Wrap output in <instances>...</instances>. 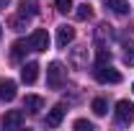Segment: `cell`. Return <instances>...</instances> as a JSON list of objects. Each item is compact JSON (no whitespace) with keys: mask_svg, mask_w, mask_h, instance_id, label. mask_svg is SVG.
Here are the masks:
<instances>
[{"mask_svg":"<svg viewBox=\"0 0 134 131\" xmlns=\"http://www.w3.org/2000/svg\"><path fill=\"white\" fill-rule=\"evenodd\" d=\"M132 90H134V85H132Z\"/></svg>","mask_w":134,"mask_h":131,"instance_id":"25","label":"cell"},{"mask_svg":"<svg viewBox=\"0 0 134 131\" xmlns=\"http://www.w3.org/2000/svg\"><path fill=\"white\" fill-rule=\"evenodd\" d=\"M116 121L121 123V126H129L134 121V103H129V100H119L116 103Z\"/></svg>","mask_w":134,"mask_h":131,"instance_id":"3","label":"cell"},{"mask_svg":"<svg viewBox=\"0 0 134 131\" xmlns=\"http://www.w3.org/2000/svg\"><path fill=\"white\" fill-rule=\"evenodd\" d=\"M93 113L96 116H106L108 113V103H106L103 98H96L93 100Z\"/></svg>","mask_w":134,"mask_h":131,"instance_id":"16","label":"cell"},{"mask_svg":"<svg viewBox=\"0 0 134 131\" xmlns=\"http://www.w3.org/2000/svg\"><path fill=\"white\" fill-rule=\"evenodd\" d=\"M13 98H16V82L13 80H0V100L10 103Z\"/></svg>","mask_w":134,"mask_h":131,"instance_id":"10","label":"cell"},{"mask_svg":"<svg viewBox=\"0 0 134 131\" xmlns=\"http://www.w3.org/2000/svg\"><path fill=\"white\" fill-rule=\"evenodd\" d=\"M77 10H75V16H77V21H88V18L93 16V8L88 5V3H83V5H75Z\"/></svg>","mask_w":134,"mask_h":131,"instance_id":"15","label":"cell"},{"mask_svg":"<svg viewBox=\"0 0 134 131\" xmlns=\"http://www.w3.org/2000/svg\"><path fill=\"white\" fill-rule=\"evenodd\" d=\"M65 105H62V103H59V105H54V108H52L49 113H47V126H52V129H54V126H59V123H62V118H65Z\"/></svg>","mask_w":134,"mask_h":131,"instance_id":"9","label":"cell"},{"mask_svg":"<svg viewBox=\"0 0 134 131\" xmlns=\"http://www.w3.org/2000/svg\"><path fill=\"white\" fill-rule=\"evenodd\" d=\"M65 75H67V69L62 67V62H52L47 67V85H49L52 90H59L62 82H65Z\"/></svg>","mask_w":134,"mask_h":131,"instance_id":"2","label":"cell"},{"mask_svg":"<svg viewBox=\"0 0 134 131\" xmlns=\"http://www.w3.org/2000/svg\"><path fill=\"white\" fill-rule=\"evenodd\" d=\"M93 77H96L98 82H103V85H108V82L116 85V82H121V72L114 69L111 62H108V64H96L93 67Z\"/></svg>","mask_w":134,"mask_h":131,"instance_id":"1","label":"cell"},{"mask_svg":"<svg viewBox=\"0 0 134 131\" xmlns=\"http://www.w3.org/2000/svg\"><path fill=\"white\" fill-rule=\"evenodd\" d=\"M41 108H44V98H39V95H26V100H23V111L39 113Z\"/></svg>","mask_w":134,"mask_h":131,"instance_id":"11","label":"cell"},{"mask_svg":"<svg viewBox=\"0 0 134 131\" xmlns=\"http://www.w3.org/2000/svg\"><path fill=\"white\" fill-rule=\"evenodd\" d=\"M75 129L77 131H93V123L85 121V118H80V121H75Z\"/></svg>","mask_w":134,"mask_h":131,"instance_id":"21","label":"cell"},{"mask_svg":"<svg viewBox=\"0 0 134 131\" xmlns=\"http://www.w3.org/2000/svg\"><path fill=\"white\" fill-rule=\"evenodd\" d=\"M54 5H57V10H59V13H70V10L75 8V3H72V0H54Z\"/></svg>","mask_w":134,"mask_h":131,"instance_id":"19","label":"cell"},{"mask_svg":"<svg viewBox=\"0 0 134 131\" xmlns=\"http://www.w3.org/2000/svg\"><path fill=\"white\" fill-rule=\"evenodd\" d=\"M8 5H10V0H0V10H5Z\"/></svg>","mask_w":134,"mask_h":131,"instance_id":"23","label":"cell"},{"mask_svg":"<svg viewBox=\"0 0 134 131\" xmlns=\"http://www.w3.org/2000/svg\"><path fill=\"white\" fill-rule=\"evenodd\" d=\"M36 77H39V64H36V62H26L23 69H21V80L26 82V85H34Z\"/></svg>","mask_w":134,"mask_h":131,"instance_id":"8","label":"cell"},{"mask_svg":"<svg viewBox=\"0 0 134 131\" xmlns=\"http://www.w3.org/2000/svg\"><path fill=\"white\" fill-rule=\"evenodd\" d=\"M111 57H114L111 49H106V46L100 44L98 49H96V64H108V62H111Z\"/></svg>","mask_w":134,"mask_h":131,"instance_id":"13","label":"cell"},{"mask_svg":"<svg viewBox=\"0 0 134 131\" xmlns=\"http://www.w3.org/2000/svg\"><path fill=\"white\" fill-rule=\"evenodd\" d=\"M18 8H21V13H23V16H29V18L39 13V8H36V3H26V0H23V3H21Z\"/></svg>","mask_w":134,"mask_h":131,"instance_id":"17","label":"cell"},{"mask_svg":"<svg viewBox=\"0 0 134 131\" xmlns=\"http://www.w3.org/2000/svg\"><path fill=\"white\" fill-rule=\"evenodd\" d=\"M106 3V8H111L116 16H126L129 13V3L126 0H103Z\"/></svg>","mask_w":134,"mask_h":131,"instance_id":"12","label":"cell"},{"mask_svg":"<svg viewBox=\"0 0 134 131\" xmlns=\"http://www.w3.org/2000/svg\"><path fill=\"white\" fill-rule=\"evenodd\" d=\"M23 123H26V113L23 111H8L3 116V126L5 129H21Z\"/></svg>","mask_w":134,"mask_h":131,"instance_id":"5","label":"cell"},{"mask_svg":"<svg viewBox=\"0 0 134 131\" xmlns=\"http://www.w3.org/2000/svg\"><path fill=\"white\" fill-rule=\"evenodd\" d=\"M124 64L134 67V46H126V51H124Z\"/></svg>","mask_w":134,"mask_h":131,"instance_id":"22","label":"cell"},{"mask_svg":"<svg viewBox=\"0 0 134 131\" xmlns=\"http://www.w3.org/2000/svg\"><path fill=\"white\" fill-rule=\"evenodd\" d=\"M0 36H3V26H0Z\"/></svg>","mask_w":134,"mask_h":131,"instance_id":"24","label":"cell"},{"mask_svg":"<svg viewBox=\"0 0 134 131\" xmlns=\"http://www.w3.org/2000/svg\"><path fill=\"white\" fill-rule=\"evenodd\" d=\"M103 36H111V26H106V23H100L98 28H96V39H103Z\"/></svg>","mask_w":134,"mask_h":131,"instance_id":"20","label":"cell"},{"mask_svg":"<svg viewBox=\"0 0 134 131\" xmlns=\"http://www.w3.org/2000/svg\"><path fill=\"white\" fill-rule=\"evenodd\" d=\"M75 39V28L72 26H59L57 28V46L59 49H67V44H72Z\"/></svg>","mask_w":134,"mask_h":131,"instance_id":"6","label":"cell"},{"mask_svg":"<svg viewBox=\"0 0 134 131\" xmlns=\"http://www.w3.org/2000/svg\"><path fill=\"white\" fill-rule=\"evenodd\" d=\"M29 49H31V44H29V41H16L10 54H13V59H21V57H23V54H26Z\"/></svg>","mask_w":134,"mask_h":131,"instance_id":"14","label":"cell"},{"mask_svg":"<svg viewBox=\"0 0 134 131\" xmlns=\"http://www.w3.org/2000/svg\"><path fill=\"white\" fill-rule=\"evenodd\" d=\"M70 64L75 67V69H83V67L88 64V49H85V46L72 49V54H70Z\"/></svg>","mask_w":134,"mask_h":131,"instance_id":"7","label":"cell"},{"mask_svg":"<svg viewBox=\"0 0 134 131\" xmlns=\"http://www.w3.org/2000/svg\"><path fill=\"white\" fill-rule=\"evenodd\" d=\"M29 23V16H16V18H10V26H13V31H23V26Z\"/></svg>","mask_w":134,"mask_h":131,"instance_id":"18","label":"cell"},{"mask_svg":"<svg viewBox=\"0 0 134 131\" xmlns=\"http://www.w3.org/2000/svg\"><path fill=\"white\" fill-rule=\"evenodd\" d=\"M29 44H31L34 51H47L49 49V33H47V28H36L29 36Z\"/></svg>","mask_w":134,"mask_h":131,"instance_id":"4","label":"cell"}]
</instances>
